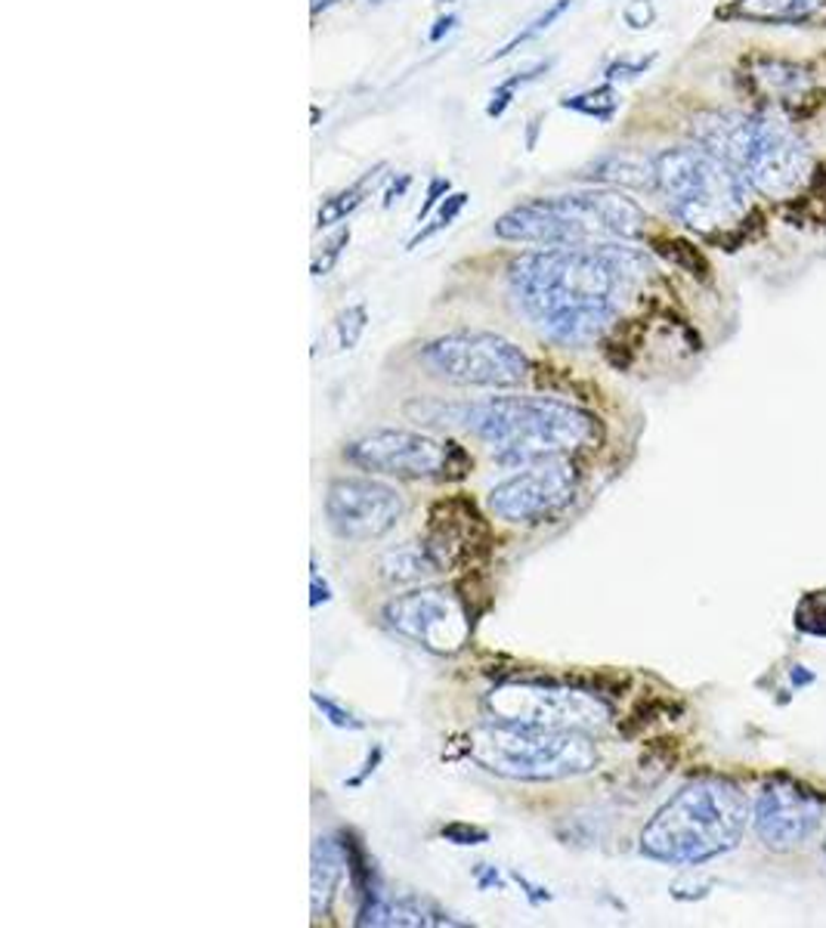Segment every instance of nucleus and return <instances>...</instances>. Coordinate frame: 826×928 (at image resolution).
Here are the masks:
<instances>
[{
  "label": "nucleus",
  "mask_w": 826,
  "mask_h": 928,
  "mask_svg": "<svg viewBox=\"0 0 826 928\" xmlns=\"http://www.w3.org/2000/svg\"><path fill=\"white\" fill-rule=\"evenodd\" d=\"M563 109L570 112L585 115V118H595L600 124L614 121V115L619 112V96H616L614 87H595V91H585V94H573L560 99Z\"/></svg>",
  "instance_id": "nucleus-23"
},
{
  "label": "nucleus",
  "mask_w": 826,
  "mask_h": 928,
  "mask_svg": "<svg viewBox=\"0 0 826 928\" xmlns=\"http://www.w3.org/2000/svg\"><path fill=\"white\" fill-rule=\"evenodd\" d=\"M365 323V306H347L344 313H338L335 320V338H338V350H353L360 338H363Z\"/></svg>",
  "instance_id": "nucleus-27"
},
{
  "label": "nucleus",
  "mask_w": 826,
  "mask_h": 928,
  "mask_svg": "<svg viewBox=\"0 0 826 928\" xmlns=\"http://www.w3.org/2000/svg\"><path fill=\"white\" fill-rule=\"evenodd\" d=\"M372 3H381V0H372Z\"/></svg>",
  "instance_id": "nucleus-37"
},
{
  "label": "nucleus",
  "mask_w": 826,
  "mask_h": 928,
  "mask_svg": "<svg viewBox=\"0 0 826 928\" xmlns=\"http://www.w3.org/2000/svg\"><path fill=\"white\" fill-rule=\"evenodd\" d=\"M647 214L616 190H585L536 198L518 205L496 220L505 242L545 248L634 242L644 236Z\"/></svg>",
  "instance_id": "nucleus-3"
},
{
  "label": "nucleus",
  "mask_w": 826,
  "mask_h": 928,
  "mask_svg": "<svg viewBox=\"0 0 826 928\" xmlns=\"http://www.w3.org/2000/svg\"><path fill=\"white\" fill-rule=\"evenodd\" d=\"M693 136L768 198L795 195L811 171L805 143L770 115H703L693 124Z\"/></svg>",
  "instance_id": "nucleus-5"
},
{
  "label": "nucleus",
  "mask_w": 826,
  "mask_h": 928,
  "mask_svg": "<svg viewBox=\"0 0 826 928\" xmlns=\"http://www.w3.org/2000/svg\"><path fill=\"white\" fill-rule=\"evenodd\" d=\"M464 205H467V195L464 192H452V195H446L440 202V208H437V217H434V224L430 227H424L415 232V239L409 242V248H418L422 242H427L430 236H437V232H442V229L452 227V220L459 217L464 210Z\"/></svg>",
  "instance_id": "nucleus-26"
},
{
  "label": "nucleus",
  "mask_w": 826,
  "mask_h": 928,
  "mask_svg": "<svg viewBox=\"0 0 826 928\" xmlns=\"http://www.w3.org/2000/svg\"><path fill=\"white\" fill-rule=\"evenodd\" d=\"M548 69H551V62H536L533 69L520 72L518 77H508L505 84H499V87L493 91V99H489V106H486V115H489V118H501V115H505V109L511 106L514 94H518V87L530 84V81H536V77L542 75V72H548Z\"/></svg>",
  "instance_id": "nucleus-25"
},
{
  "label": "nucleus",
  "mask_w": 826,
  "mask_h": 928,
  "mask_svg": "<svg viewBox=\"0 0 826 928\" xmlns=\"http://www.w3.org/2000/svg\"><path fill=\"white\" fill-rule=\"evenodd\" d=\"M641 273L644 257L619 242L545 248L511 264V288L551 341L582 347L610 325Z\"/></svg>",
  "instance_id": "nucleus-1"
},
{
  "label": "nucleus",
  "mask_w": 826,
  "mask_h": 928,
  "mask_svg": "<svg viewBox=\"0 0 826 928\" xmlns=\"http://www.w3.org/2000/svg\"><path fill=\"white\" fill-rule=\"evenodd\" d=\"M405 514V498L390 483L372 477L331 480L326 517L331 532L347 542H375L393 530Z\"/></svg>",
  "instance_id": "nucleus-11"
},
{
  "label": "nucleus",
  "mask_w": 826,
  "mask_h": 928,
  "mask_svg": "<svg viewBox=\"0 0 826 928\" xmlns=\"http://www.w3.org/2000/svg\"><path fill=\"white\" fill-rule=\"evenodd\" d=\"M409 415L424 424L464 427L483 439L505 465L582 449L595 439V418L570 402L545 397H489L477 402H412Z\"/></svg>",
  "instance_id": "nucleus-2"
},
{
  "label": "nucleus",
  "mask_w": 826,
  "mask_h": 928,
  "mask_svg": "<svg viewBox=\"0 0 826 928\" xmlns=\"http://www.w3.org/2000/svg\"><path fill=\"white\" fill-rule=\"evenodd\" d=\"M422 362L442 381L462 387H518L530 375V360L518 344L489 332H455L430 341Z\"/></svg>",
  "instance_id": "nucleus-9"
},
{
  "label": "nucleus",
  "mask_w": 826,
  "mask_h": 928,
  "mask_svg": "<svg viewBox=\"0 0 826 928\" xmlns=\"http://www.w3.org/2000/svg\"><path fill=\"white\" fill-rule=\"evenodd\" d=\"M313 588L319 591V576H316V573H313ZM328 598H331V594H328V588L323 586V601H328ZM316 604H319V594H313V606Z\"/></svg>",
  "instance_id": "nucleus-35"
},
{
  "label": "nucleus",
  "mask_w": 826,
  "mask_h": 928,
  "mask_svg": "<svg viewBox=\"0 0 826 928\" xmlns=\"http://www.w3.org/2000/svg\"><path fill=\"white\" fill-rule=\"evenodd\" d=\"M442 835L455 845H481L489 839L486 830H477V827H467V823H452V827H442Z\"/></svg>",
  "instance_id": "nucleus-32"
},
{
  "label": "nucleus",
  "mask_w": 826,
  "mask_h": 928,
  "mask_svg": "<svg viewBox=\"0 0 826 928\" xmlns=\"http://www.w3.org/2000/svg\"><path fill=\"white\" fill-rule=\"evenodd\" d=\"M347 867V852L344 842H335V839H316L313 845V913H326L331 897H335V889L341 882Z\"/></svg>",
  "instance_id": "nucleus-19"
},
{
  "label": "nucleus",
  "mask_w": 826,
  "mask_h": 928,
  "mask_svg": "<svg viewBox=\"0 0 826 928\" xmlns=\"http://www.w3.org/2000/svg\"><path fill=\"white\" fill-rule=\"evenodd\" d=\"M455 28V16H442L440 22H437V28L430 32V40H440L442 35H449Z\"/></svg>",
  "instance_id": "nucleus-34"
},
{
  "label": "nucleus",
  "mask_w": 826,
  "mask_h": 928,
  "mask_svg": "<svg viewBox=\"0 0 826 928\" xmlns=\"http://www.w3.org/2000/svg\"><path fill=\"white\" fill-rule=\"evenodd\" d=\"M570 7H573V0H558L555 7H548V10H545L542 16H536V20L530 22V25H526L523 32H518V35L508 40V44H505L501 50H496V53L489 57V62H496V59H505L508 53H514L520 44H526V40H533L536 35H542V32H548V28H551V22H558L560 16H563V13L570 10Z\"/></svg>",
  "instance_id": "nucleus-24"
},
{
  "label": "nucleus",
  "mask_w": 826,
  "mask_h": 928,
  "mask_svg": "<svg viewBox=\"0 0 826 928\" xmlns=\"http://www.w3.org/2000/svg\"><path fill=\"white\" fill-rule=\"evenodd\" d=\"M489 527L477 511L474 502L467 498H449L437 502L430 508V523H427V539L424 545L437 557V564L446 573L449 567L462 564L471 557V551L486 542Z\"/></svg>",
  "instance_id": "nucleus-15"
},
{
  "label": "nucleus",
  "mask_w": 826,
  "mask_h": 928,
  "mask_svg": "<svg viewBox=\"0 0 826 928\" xmlns=\"http://www.w3.org/2000/svg\"><path fill=\"white\" fill-rule=\"evenodd\" d=\"M467 756L508 780L551 783L588 774L597 764L595 739L573 727H542L489 719L467 734Z\"/></svg>",
  "instance_id": "nucleus-6"
},
{
  "label": "nucleus",
  "mask_w": 826,
  "mask_h": 928,
  "mask_svg": "<svg viewBox=\"0 0 826 928\" xmlns=\"http://www.w3.org/2000/svg\"><path fill=\"white\" fill-rule=\"evenodd\" d=\"M378 569L387 582H418L427 576L442 573L437 557L430 554V549L424 542H409L403 549L387 551L385 557L378 561Z\"/></svg>",
  "instance_id": "nucleus-20"
},
{
  "label": "nucleus",
  "mask_w": 826,
  "mask_h": 928,
  "mask_svg": "<svg viewBox=\"0 0 826 928\" xmlns=\"http://www.w3.org/2000/svg\"><path fill=\"white\" fill-rule=\"evenodd\" d=\"M746 796L728 780H696L669 798L641 833V852L663 864H703L746 830Z\"/></svg>",
  "instance_id": "nucleus-4"
},
{
  "label": "nucleus",
  "mask_w": 826,
  "mask_h": 928,
  "mask_svg": "<svg viewBox=\"0 0 826 928\" xmlns=\"http://www.w3.org/2000/svg\"><path fill=\"white\" fill-rule=\"evenodd\" d=\"M338 0H313L309 7H313V13H323V10H328V7H335Z\"/></svg>",
  "instance_id": "nucleus-36"
},
{
  "label": "nucleus",
  "mask_w": 826,
  "mask_h": 928,
  "mask_svg": "<svg viewBox=\"0 0 826 928\" xmlns=\"http://www.w3.org/2000/svg\"><path fill=\"white\" fill-rule=\"evenodd\" d=\"M824 10L826 0H730L718 16L765 25H802L824 16Z\"/></svg>",
  "instance_id": "nucleus-16"
},
{
  "label": "nucleus",
  "mask_w": 826,
  "mask_h": 928,
  "mask_svg": "<svg viewBox=\"0 0 826 928\" xmlns=\"http://www.w3.org/2000/svg\"><path fill=\"white\" fill-rule=\"evenodd\" d=\"M588 180L610 183V186H632V190H654L656 165L654 158H644L637 152H614L597 158L585 173Z\"/></svg>",
  "instance_id": "nucleus-18"
},
{
  "label": "nucleus",
  "mask_w": 826,
  "mask_h": 928,
  "mask_svg": "<svg viewBox=\"0 0 826 928\" xmlns=\"http://www.w3.org/2000/svg\"><path fill=\"white\" fill-rule=\"evenodd\" d=\"M656 186L666 208L696 232L733 224L746 208L743 177L703 146H675L654 158Z\"/></svg>",
  "instance_id": "nucleus-7"
},
{
  "label": "nucleus",
  "mask_w": 826,
  "mask_h": 928,
  "mask_svg": "<svg viewBox=\"0 0 826 928\" xmlns=\"http://www.w3.org/2000/svg\"><path fill=\"white\" fill-rule=\"evenodd\" d=\"M344 455L363 471L403 480H459L471 471V455L459 443H442L403 427H385L360 436L347 446Z\"/></svg>",
  "instance_id": "nucleus-8"
},
{
  "label": "nucleus",
  "mask_w": 826,
  "mask_h": 928,
  "mask_svg": "<svg viewBox=\"0 0 826 928\" xmlns=\"http://www.w3.org/2000/svg\"><path fill=\"white\" fill-rule=\"evenodd\" d=\"M486 712L499 721L542 724V727H573L592 731L610 719V706L585 690L542 687V684H505L486 694Z\"/></svg>",
  "instance_id": "nucleus-10"
},
{
  "label": "nucleus",
  "mask_w": 826,
  "mask_h": 928,
  "mask_svg": "<svg viewBox=\"0 0 826 928\" xmlns=\"http://www.w3.org/2000/svg\"><path fill=\"white\" fill-rule=\"evenodd\" d=\"M824 805L792 783H770L755 802V833L774 852L799 848L807 835L817 833Z\"/></svg>",
  "instance_id": "nucleus-14"
},
{
  "label": "nucleus",
  "mask_w": 826,
  "mask_h": 928,
  "mask_svg": "<svg viewBox=\"0 0 826 928\" xmlns=\"http://www.w3.org/2000/svg\"><path fill=\"white\" fill-rule=\"evenodd\" d=\"M347 242H350V227L338 229V232L331 236V242L326 245V251L313 261V276H316V279H319V276H328V273L335 269L338 257H341V251L347 248Z\"/></svg>",
  "instance_id": "nucleus-28"
},
{
  "label": "nucleus",
  "mask_w": 826,
  "mask_h": 928,
  "mask_svg": "<svg viewBox=\"0 0 826 928\" xmlns=\"http://www.w3.org/2000/svg\"><path fill=\"white\" fill-rule=\"evenodd\" d=\"M755 81L768 91V96H789L799 99L811 91V75L805 69H799L795 62L784 59H765L755 65Z\"/></svg>",
  "instance_id": "nucleus-21"
},
{
  "label": "nucleus",
  "mask_w": 826,
  "mask_h": 928,
  "mask_svg": "<svg viewBox=\"0 0 826 928\" xmlns=\"http://www.w3.org/2000/svg\"><path fill=\"white\" fill-rule=\"evenodd\" d=\"M622 20L629 28L641 32V28H651L656 20L654 0H629V7L622 10Z\"/></svg>",
  "instance_id": "nucleus-30"
},
{
  "label": "nucleus",
  "mask_w": 826,
  "mask_h": 928,
  "mask_svg": "<svg viewBox=\"0 0 826 928\" xmlns=\"http://www.w3.org/2000/svg\"><path fill=\"white\" fill-rule=\"evenodd\" d=\"M654 65V57L647 59H619V62H614L610 69H607V81L610 84H616V81H632V77L644 75L647 69Z\"/></svg>",
  "instance_id": "nucleus-31"
},
{
  "label": "nucleus",
  "mask_w": 826,
  "mask_h": 928,
  "mask_svg": "<svg viewBox=\"0 0 826 928\" xmlns=\"http://www.w3.org/2000/svg\"><path fill=\"white\" fill-rule=\"evenodd\" d=\"M381 171L385 168H375V171H365L353 186H347L344 192H338V195H331L326 205L319 208V214H316V227H335V224H344L347 217L353 214V210L360 208L365 202V195H368V190L378 183V177H381Z\"/></svg>",
  "instance_id": "nucleus-22"
},
{
  "label": "nucleus",
  "mask_w": 826,
  "mask_h": 928,
  "mask_svg": "<svg viewBox=\"0 0 826 928\" xmlns=\"http://www.w3.org/2000/svg\"><path fill=\"white\" fill-rule=\"evenodd\" d=\"M576 490V471L570 461L542 458L520 474L501 480L489 493V511L505 523H536L563 508Z\"/></svg>",
  "instance_id": "nucleus-13"
},
{
  "label": "nucleus",
  "mask_w": 826,
  "mask_h": 928,
  "mask_svg": "<svg viewBox=\"0 0 826 928\" xmlns=\"http://www.w3.org/2000/svg\"><path fill=\"white\" fill-rule=\"evenodd\" d=\"M313 702H316V709H319L335 727H347V731H360V727H363V721L356 719L353 712H347L344 706H338V702L328 700L323 694H313Z\"/></svg>",
  "instance_id": "nucleus-29"
},
{
  "label": "nucleus",
  "mask_w": 826,
  "mask_h": 928,
  "mask_svg": "<svg viewBox=\"0 0 826 928\" xmlns=\"http://www.w3.org/2000/svg\"><path fill=\"white\" fill-rule=\"evenodd\" d=\"M360 926H462L449 913L418 904V901H385L378 897L372 907L360 909Z\"/></svg>",
  "instance_id": "nucleus-17"
},
{
  "label": "nucleus",
  "mask_w": 826,
  "mask_h": 928,
  "mask_svg": "<svg viewBox=\"0 0 826 928\" xmlns=\"http://www.w3.org/2000/svg\"><path fill=\"white\" fill-rule=\"evenodd\" d=\"M387 626L434 653H455L471 635V613L446 588H418L385 606Z\"/></svg>",
  "instance_id": "nucleus-12"
},
{
  "label": "nucleus",
  "mask_w": 826,
  "mask_h": 928,
  "mask_svg": "<svg viewBox=\"0 0 826 928\" xmlns=\"http://www.w3.org/2000/svg\"><path fill=\"white\" fill-rule=\"evenodd\" d=\"M449 190H452V183H449V180H442V177H434V180H430V186H427V202H424L422 210H418V224L427 220V214H430V210L440 208V202L449 195Z\"/></svg>",
  "instance_id": "nucleus-33"
}]
</instances>
